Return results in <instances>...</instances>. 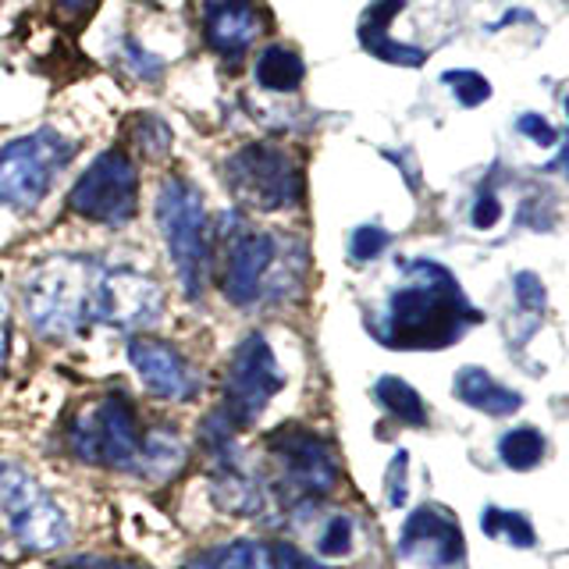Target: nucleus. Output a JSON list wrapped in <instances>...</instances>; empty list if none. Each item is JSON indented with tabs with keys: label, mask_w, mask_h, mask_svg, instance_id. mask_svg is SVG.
<instances>
[{
	"label": "nucleus",
	"mask_w": 569,
	"mask_h": 569,
	"mask_svg": "<svg viewBox=\"0 0 569 569\" xmlns=\"http://www.w3.org/2000/svg\"><path fill=\"white\" fill-rule=\"evenodd\" d=\"M396 551L399 559L420 569H452L467 556V541H462V527L452 509L438 502H420L406 516Z\"/></svg>",
	"instance_id": "13"
},
{
	"label": "nucleus",
	"mask_w": 569,
	"mask_h": 569,
	"mask_svg": "<svg viewBox=\"0 0 569 569\" xmlns=\"http://www.w3.org/2000/svg\"><path fill=\"white\" fill-rule=\"evenodd\" d=\"M253 79L267 89V93H296L307 79V64L296 50L271 43L260 50V58L253 64Z\"/></svg>",
	"instance_id": "19"
},
{
	"label": "nucleus",
	"mask_w": 569,
	"mask_h": 569,
	"mask_svg": "<svg viewBox=\"0 0 569 569\" xmlns=\"http://www.w3.org/2000/svg\"><path fill=\"white\" fill-rule=\"evenodd\" d=\"M111 569H153V566H147V562H139V559H118Z\"/></svg>",
	"instance_id": "36"
},
{
	"label": "nucleus",
	"mask_w": 569,
	"mask_h": 569,
	"mask_svg": "<svg viewBox=\"0 0 569 569\" xmlns=\"http://www.w3.org/2000/svg\"><path fill=\"white\" fill-rule=\"evenodd\" d=\"M441 86L452 89V97L462 103V107H480L491 100V82L480 76L473 68H449L441 71Z\"/></svg>",
	"instance_id": "24"
},
{
	"label": "nucleus",
	"mask_w": 569,
	"mask_h": 569,
	"mask_svg": "<svg viewBox=\"0 0 569 569\" xmlns=\"http://www.w3.org/2000/svg\"><path fill=\"white\" fill-rule=\"evenodd\" d=\"M263 569H331L289 541H263Z\"/></svg>",
	"instance_id": "27"
},
{
	"label": "nucleus",
	"mask_w": 569,
	"mask_h": 569,
	"mask_svg": "<svg viewBox=\"0 0 569 569\" xmlns=\"http://www.w3.org/2000/svg\"><path fill=\"white\" fill-rule=\"evenodd\" d=\"M186 456H189V445L182 435H178V427H171V423L147 427V445H142V477L164 480V477L182 470Z\"/></svg>",
	"instance_id": "18"
},
{
	"label": "nucleus",
	"mask_w": 569,
	"mask_h": 569,
	"mask_svg": "<svg viewBox=\"0 0 569 569\" xmlns=\"http://www.w3.org/2000/svg\"><path fill=\"white\" fill-rule=\"evenodd\" d=\"M452 396L488 417H512L523 406L520 391H512L506 385H498L485 367H462L452 378Z\"/></svg>",
	"instance_id": "17"
},
{
	"label": "nucleus",
	"mask_w": 569,
	"mask_h": 569,
	"mask_svg": "<svg viewBox=\"0 0 569 569\" xmlns=\"http://www.w3.org/2000/svg\"><path fill=\"white\" fill-rule=\"evenodd\" d=\"M498 459L516 473L533 470L545 459V435L533 431V427H512V431L498 441Z\"/></svg>",
	"instance_id": "21"
},
{
	"label": "nucleus",
	"mask_w": 569,
	"mask_h": 569,
	"mask_svg": "<svg viewBox=\"0 0 569 569\" xmlns=\"http://www.w3.org/2000/svg\"><path fill=\"white\" fill-rule=\"evenodd\" d=\"M224 186L246 210L274 213L302 203V168L278 142H246L221 164Z\"/></svg>",
	"instance_id": "8"
},
{
	"label": "nucleus",
	"mask_w": 569,
	"mask_h": 569,
	"mask_svg": "<svg viewBox=\"0 0 569 569\" xmlns=\"http://www.w3.org/2000/svg\"><path fill=\"white\" fill-rule=\"evenodd\" d=\"M516 132L527 136V139L533 142V147H541V150H551V147L559 142L556 124H551L545 114H533V111H527V114L516 118Z\"/></svg>",
	"instance_id": "29"
},
{
	"label": "nucleus",
	"mask_w": 569,
	"mask_h": 569,
	"mask_svg": "<svg viewBox=\"0 0 569 569\" xmlns=\"http://www.w3.org/2000/svg\"><path fill=\"white\" fill-rule=\"evenodd\" d=\"M480 530L495 541H506L512 548H533L538 545V533H533L530 520L520 512H509L502 506H485L480 512Z\"/></svg>",
	"instance_id": "22"
},
{
	"label": "nucleus",
	"mask_w": 569,
	"mask_h": 569,
	"mask_svg": "<svg viewBox=\"0 0 569 569\" xmlns=\"http://www.w3.org/2000/svg\"><path fill=\"white\" fill-rule=\"evenodd\" d=\"M263 449L274 462V488L289 498V506H313L317 498H328L342 480V467H338L331 441L307 423L274 427L263 438Z\"/></svg>",
	"instance_id": "7"
},
{
	"label": "nucleus",
	"mask_w": 569,
	"mask_h": 569,
	"mask_svg": "<svg viewBox=\"0 0 569 569\" xmlns=\"http://www.w3.org/2000/svg\"><path fill=\"white\" fill-rule=\"evenodd\" d=\"M512 292H516V302H520L523 310H530V313H541L545 310V284H541V278L538 274H530V271H520L512 278Z\"/></svg>",
	"instance_id": "32"
},
{
	"label": "nucleus",
	"mask_w": 569,
	"mask_h": 569,
	"mask_svg": "<svg viewBox=\"0 0 569 569\" xmlns=\"http://www.w3.org/2000/svg\"><path fill=\"white\" fill-rule=\"evenodd\" d=\"M61 441L71 459L82 467L142 477V445L147 427L139 420V406L124 388H107L100 396L76 406L64 420Z\"/></svg>",
	"instance_id": "3"
},
{
	"label": "nucleus",
	"mask_w": 569,
	"mask_h": 569,
	"mask_svg": "<svg viewBox=\"0 0 569 569\" xmlns=\"http://www.w3.org/2000/svg\"><path fill=\"white\" fill-rule=\"evenodd\" d=\"M281 388H284V370L278 363L274 346L267 342L263 331H249L231 349L218 409L239 431H249L267 413V406L274 402Z\"/></svg>",
	"instance_id": "10"
},
{
	"label": "nucleus",
	"mask_w": 569,
	"mask_h": 569,
	"mask_svg": "<svg viewBox=\"0 0 569 569\" xmlns=\"http://www.w3.org/2000/svg\"><path fill=\"white\" fill-rule=\"evenodd\" d=\"M71 213L103 228H121L139 210V168L124 150H103L93 157L68 192Z\"/></svg>",
	"instance_id": "11"
},
{
	"label": "nucleus",
	"mask_w": 569,
	"mask_h": 569,
	"mask_svg": "<svg viewBox=\"0 0 569 569\" xmlns=\"http://www.w3.org/2000/svg\"><path fill=\"white\" fill-rule=\"evenodd\" d=\"M11 356V320H8V299H4V278H0V370L8 367Z\"/></svg>",
	"instance_id": "33"
},
{
	"label": "nucleus",
	"mask_w": 569,
	"mask_h": 569,
	"mask_svg": "<svg viewBox=\"0 0 569 569\" xmlns=\"http://www.w3.org/2000/svg\"><path fill=\"white\" fill-rule=\"evenodd\" d=\"M53 4H58V11L64 18H86L89 11L100 4V0H53Z\"/></svg>",
	"instance_id": "34"
},
{
	"label": "nucleus",
	"mask_w": 569,
	"mask_h": 569,
	"mask_svg": "<svg viewBox=\"0 0 569 569\" xmlns=\"http://www.w3.org/2000/svg\"><path fill=\"white\" fill-rule=\"evenodd\" d=\"M124 356H129L132 370L139 373L142 388L150 396L164 399V402H192L200 396L203 378L196 370L182 349H174L164 338H153V335H132L129 346H124Z\"/></svg>",
	"instance_id": "14"
},
{
	"label": "nucleus",
	"mask_w": 569,
	"mask_h": 569,
	"mask_svg": "<svg viewBox=\"0 0 569 569\" xmlns=\"http://www.w3.org/2000/svg\"><path fill=\"white\" fill-rule=\"evenodd\" d=\"M307 271V249L284 231L253 228L239 210L213 224V281L236 310L284 302L299 292Z\"/></svg>",
	"instance_id": "2"
},
{
	"label": "nucleus",
	"mask_w": 569,
	"mask_h": 569,
	"mask_svg": "<svg viewBox=\"0 0 569 569\" xmlns=\"http://www.w3.org/2000/svg\"><path fill=\"white\" fill-rule=\"evenodd\" d=\"M566 114H569V93H566ZM548 171H562L566 174V182H569V136H566V147L559 150V157L556 160H551V164H548Z\"/></svg>",
	"instance_id": "35"
},
{
	"label": "nucleus",
	"mask_w": 569,
	"mask_h": 569,
	"mask_svg": "<svg viewBox=\"0 0 569 569\" xmlns=\"http://www.w3.org/2000/svg\"><path fill=\"white\" fill-rule=\"evenodd\" d=\"M121 53H124V61H129V68H132V76H136V79H160V76H164V61L153 58L150 50H142V47L132 40V36L121 43Z\"/></svg>",
	"instance_id": "30"
},
{
	"label": "nucleus",
	"mask_w": 569,
	"mask_h": 569,
	"mask_svg": "<svg viewBox=\"0 0 569 569\" xmlns=\"http://www.w3.org/2000/svg\"><path fill=\"white\" fill-rule=\"evenodd\" d=\"M402 8H406V0H373L360 18L356 36H360V47L370 58H378L385 64H399V68H420L427 61L423 47L391 40V22L402 14Z\"/></svg>",
	"instance_id": "16"
},
{
	"label": "nucleus",
	"mask_w": 569,
	"mask_h": 569,
	"mask_svg": "<svg viewBox=\"0 0 569 569\" xmlns=\"http://www.w3.org/2000/svg\"><path fill=\"white\" fill-rule=\"evenodd\" d=\"M399 274L402 281L388 292L385 307L367 320L381 346L399 352L449 349L485 320L445 263L399 260Z\"/></svg>",
	"instance_id": "1"
},
{
	"label": "nucleus",
	"mask_w": 569,
	"mask_h": 569,
	"mask_svg": "<svg viewBox=\"0 0 569 569\" xmlns=\"http://www.w3.org/2000/svg\"><path fill=\"white\" fill-rule=\"evenodd\" d=\"M406 467H409V452L399 449L388 462V473H385V498L391 509H402L406 498H409V477H406Z\"/></svg>",
	"instance_id": "28"
},
{
	"label": "nucleus",
	"mask_w": 569,
	"mask_h": 569,
	"mask_svg": "<svg viewBox=\"0 0 569 569\" xmlns=\"http://www.w3.org/2000/svg\"><path fill=\"white\" fill-rule=\"evenodd\" d=\"M388 246H391V231H385L381 224H360L349 236V260L352 263H373Z\"/></svg>",
	"instance_id": "26"
},
{
	"label": "nucleus",
	"mask_w": 569,
	"mask_h": 569,
	"mask_svg": "<svg viewBox=\"0 0 569 569\" xmlns=\"http://www.w3.org/2000/svg\"><path fill=\"white\" fill-rule=\"evenodd\" d=\"M157 228L168 242V257L186 299L200 302L213 274V224L203 192L182 174H171L157 189Z\"/></svg>",
	"instance_id": "5"
},
{
	"label": "nucleus",
	"mask_w": 569,
	"mask_h": 569,
	"mask_svg": "<svg viewBox=\"0 0 569 569\" xmlns=\"http://www.w3.org/2000/svg\"><path fill=\"white\" fill-rule=\"evenodd\" d=\"M352 541H356V523H352V516L346 512H331L325 527H320L317 533V551L325 559H342L352 551Z\"/></svg>",
	"instance_id": "25"
},
{
	"label": "nucleus",
	"mask_w": 569,
	"mask_h": 569,
	"mask_svg": "<svg viewBox=\"0 0 569 569\" xmlns=\"http://www.w3.org/2000/svg\"><path fill=\"white\" fill-rule=\"evenodd\" d=\"M373 399H378V406L385 409L388 417H396L399 423L406 427H427V406L420 399V391L396 378V373H385V378H378V385H373Z\"/></svg>",
	"instance_id": "20"
},
{
	"label": "nucleus",
	"mask_w": 569,
	"mask_h": 569,
	"mask_svg": "<svg viewBox=\"0 0 569 569\" xmlns=\"http://www.w3.org/2000/svg\"><path fill=\"white\" fill-rule=\"evenodd\" d=\"M100 260L58 253L32 267L22 281V313L47 342H68L93 328V281Z\"/></svg>",
	"instance_id": "4"
},
{
	"label": "nucleus",
	"mask_w": 569,
	"mask_h": 569,
	"mask_svg": "<svg viewBox=\"0 0 569 569\" xmlns=\"http://www.w3.org/2000/svg\"><path fill=\"white\" fill-rule=\"evenodd\" d=\"M147 4H153V8H171V11H178V8H182V0H147Z\"/></svg>",
	"instance_id": "37"
},
{
	"label": "nucleus",
	"mask_w": 569,
	"mask_h": 569,
	"mask_svg": "<svg viewBox=\"0 0 569 569\" xmlns=\"http://www.w3.org/2000/svg\"><path fill=\"white\" fill-rule=\"evenodd\" d=\"M263 32V14L257 0H207L203 4V40L221 61H242Z\"/></svg>",
	"instance_id": "15"
},
{
	"label": "nucleus",
	"mask_w": 569,
	"mask_h": 569,
	"mask_svg": "<svg viewBox=\"0 0 569 569\" xmlns=\"http://www.w3.org/2000/svg\"><path fill=\"white\" fill-rule=\"evenodd\" d=\"M76 142L58 129H36L4 142L0 150V207L8 210H36L58 182V174L76 157Z\"/></svg>",
	"instance_id": "9"
},
{
	"label": "nucleus",
	"mask_w": 569,
	"mask_h": 569,
	"mask_svg": "<svg viewBox=\"0 0 569 569\" xmlns=\"http://www.w3.org/2000/svg\"><path fill=\"white\" fill-rule=\"evenodd\" d=\"M498 221H502V200H498V192L491 186H485L477 192V200H473V210H470V224L477 231H488L495 228Z\"/></svg>",
	"instance_id": "31"
},
{
	"label": "nucleus",
	"mask_w": 569,
	"mask_h": 569,
	"mask_svg": "<svg viewBox=\"0 0 569 569\" xmlns=\"http://www.w3.org/2000/svg\"><path fill=\"white\" fill-rule=\"evenodd\" d=\"M164 317V289L121 263H100L93 281V325L114 331H147Z\"/></svg>",
	"instance_id": "12"
},
{
	"label": "nucleus",
	"mask_w": 569,
	"mask_h": 569,
	"mask_svg": "<svg viewBox=\"0 0 569 569\" xmlns=\"http://www.w3.org/2000/svg\"><path fill=\"white\" fill-rule=\"evenodd\" d=\"M0 530L29 556H50L71 541V520L26 462L0 456Z\"/></svg>",
	"instance_id": "6"
},
{
	"label": "nucleus",
	"mask_w": 569,
	"mask_h": 569,
	"mask_svg": "<svg viewBox=\"0 0 569 569\" xmlns=\"http://www.w3.org/2000/svg\"><path fill=\"white\" fill-rule=\"evenodd\" d=\"M129 136H132V147L136 153H142L147 160H164L171 150V129L164 124V118H153V114H139L129 124Z\"/></svg>",
	"instance_id": "23"
}]
</instances>
